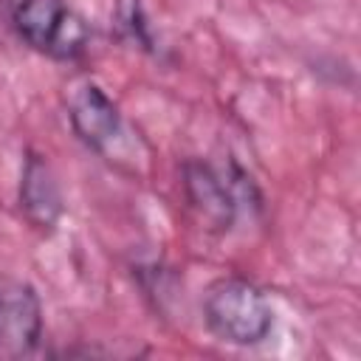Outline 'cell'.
I'll use <instances>...</instances> for the list:
<instances>
[{"label":"cell","mask_w":361,"mask_h":361,"mask_svg":"<svg viewBox=\"0 0 361 361\" xmlns=\"http://www.w3.org/2000/svg\"><path fill=\"white\" fill-rule=\"evenodd\" d=\"M39 338L42 305L37 290L20 279H0V355H28Z\"/></svg>","instance_id":"obj_4"},{"label":"cell","mask_w":361,"mask_h":361,"mask_svg":"<svg viewBox=\"0 0 361 361\" xmlns=\"http://www.w3.org/2000/svg\"><path fill=\"white\" fill-rule=\"evenodd\" d=\"M183 189L192 209L214 228H228L237 214V180L209 164L192 161L183 166Z\"/></svg>","instance_id":"obj_5"},{"label":"cell","mask_w":361,"mask_h":361,"mask_svg":"<svg viewBox=\"0 0 361 361\" xmlns=\"http://www.w3.org/2000/svg\"><path fill=\"white\" fill-rule=\"evenodd\" d=\"M68 118H71V127L76 130V135L90 149H96L99 155H104L107 161H116V164H121V161L135 164L141 141L127 127L118 104L96 82L82 79L71 87Z\"/></svg>","instance_id":"obj_2"},{"label":"cell","mask_w":361,"mask_h":361,"mask_svg":"<svg viewBox=\"0 0 361 361\" xmlns=\"http://www.w3.org/2000/svg\"><path fill=\"white\" fill-rule=\"evenodd\" d=\"M20 206L25 212V217L39 228H51L62 212L59 183H56L48 161H42V155H28V161L23 166Z\"/></svg>","instance_id":"obj_6"},{"label":"cell","mask_w":361,"mask_h":361,"mask_svg":"<svg viewBox=\"0 0 361 361\" xmlns=\"http://www.w3.org/2000/svg\"><path fill=\"white\" fill-rule=\"evenodd\" d=\"M203 322L220 341L248 347L268 338L274 310L254 282L220 279L203 296Z\"/></svg>","instance_id":"obj_1"},{"label":"cell","mask_w":361,"mask_h":361,"mask_svg":"<svg viewBox=\"0 0 361 361\" xmlns=\"http://www.w3.org/2000/svg\"><path fill=\"white\" fill-rule=\"evenodd\" d=\"M118 25L133 42H138L141 48H152L147 17H144V8L138 0H118Z\"/></svg>","instance_id":"obj_7"},{"label":"cell","mask_w":361,"mask_h":361,"mask_svg":"<svg viewBox=\"0 0 361 361\" xmlns=\"http://www.w3.org/2000/svg\"><path fill=\"white\" fill-rule=\"evenodd\" d=\"M11 20L20 39L51 59L71 62L87 51L90 31L68 0H20Z\"/></svg>","instance_id":"obj_3"}]
</instances>
